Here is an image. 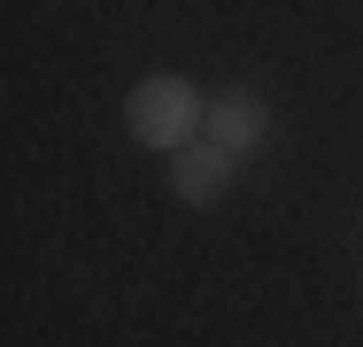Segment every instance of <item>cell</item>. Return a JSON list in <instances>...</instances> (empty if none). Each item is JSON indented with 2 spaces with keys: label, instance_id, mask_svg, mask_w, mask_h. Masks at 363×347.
<instances>
[{
  "label": "cell",
  "instance_id": "cell-1",
  "mask_svg": "<svg viewBox=\"0 0 363 347\" xmlns=\"http://www.w3.org/2000/svg\"><path fill=\"white\" fill-rule=\"evenodd\" d=\"M201 116H209V93L194 85V77H178V69H155L132 85V101H124V132L155 147V154H178V147H194L201 139Z\"/></svg>",
  "mask_w": 363,
  "mask_h": 347
},
{
  "label": "cell",
  "instance_id": "cell-2",
  "mask_svg": "<svg viewBox=\"0 0 363 347\" xmlns=\"http://www.w3.org/2000/svg\"><path fill=\"white\" fill-rule=\"evenodd\" d=\"M201 139L247 162V154H255V147L271 139V101H263V93H247V85H224V93H209V116H201Z\"/></svg>",
  "mask_w": 363,
  "mask_h": 347
},
{
  "label": "cell",
  "instance_id": "cell-3",
  "mask_svg": "<svg viewBox=\"0 0 363 347\" xmlns=\"http://www.w3.org/2000/svg\"><path fill=\"white\" fill-rule=\"evenodd\" d=\"M240 170H247L240 154H224V147H209V139H194V147L170 154V193H178L186 208H217L224 193L240 186Z\"/></svg>",
  "mask_w": 363,
  "mask_h": 347
}]
</instances>
